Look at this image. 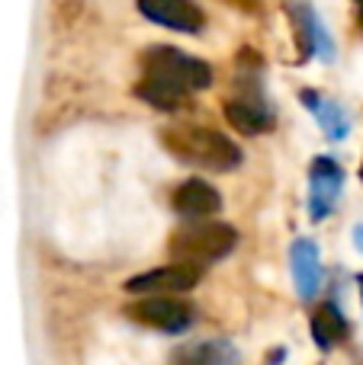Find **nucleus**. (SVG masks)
Returning a JSON list of instances; mask_svg holds the SVG:
<instances>
[{
    "instance_id": "nucleus-1",
    "label": "nucleus",
    "mask_w": 363,
    "mask_h": 365,
    "mask_svg": "<svg viewBox=\"0 0 363 365\" xmlns=\"http://www.w3.org/2000/svg\"><path fill=\"white\" fill-rule=\"evenodd\" d=\"M161 145L180 160V164L199 167L209 173H229L242 164V148L229 135L206 125H174L161 132Z\"/></svg>"
},
{
    "instance_id": "nucleus-2",
    "label": "nucleus",
    "mask_w": 363,
    "mask_h": 365,
    "mask_svg": "<svg viewBox=\"0 0 363 365\" xmlns=\"http://www.w3.org/2000/svg\"><path fill=\"white\" fill-rule=\"evenodd\" d=\"M141 77L174 87L180 93L193 96L199 90L212 87V68L174 45H151L141 51Z\"/></svg>"
},
{
    "instance_id": "nucleus-3",
    "label": "nucleus",
    "mask_w": 363,
    "mask_h": 365,
    "mask_svg": "<svg viewBox=\"0 0 363 365\" xmlns=\"http://www.w3.org/2000/svg\"><path fill=\"white\" fill-rule=\"evenodd\" d=\"M238 244V231L232 225H219V221H190L187 227H180L167 244L174 263L184 266H212L219 259H225Z\"/></svg>"
},
{
    "instance_id": "nucleus-4",
    "label": "nucleus",
    "mask_w": 363,
    "mask_h": 365,
    "mask_svg": "<svg viewBox=\"0 0 363 365\" xmlns=\"http://www.w3.org/2000/svg\"><path fill=\"white\" fill-rule=\"evenodd\" d=\"M222 113L229 119V125L242 135H264L274 128V106H270L264 83L257 74H242L238 77V90L235 96L222 103Z\"/></svg>"
},
{
    "instance_id": "nucleus-5",
    "label": "nucleus",
    "mask_w": 363,
    "mask_h": 365,
    "mask_svg": "<svg viewBox=\"0 0 363 365\" xmlns=\"http://www.w3.org/2000/svg\"><path fill=\"white\" fill-rule=\"evenodd\" d=\"M126 317L148 330H161V334H184L190 330L193 317V304L180 302L174 295H145L141 302L126 304Z\"/></svg>"
},
{
    "instance_id": "nucleus-6",
    "label": "nucleus",
    "mask_w": 363,
    "mask_h": 365,
    "mask_svg": "<svg viewBox=\"0 0 363 365\" xmlns=\"http://www.w3.org/2000/svg\"><path fill=\"white\" fill-rule=\"evenodd\" d=\"M341 189H344L341 164L334 158H328V154H319L312 160V170H309V218L325 221L338 205Z\"/></svg>"
},
{
    "instance_id": "nucleus-7",
    "label": "nucleus",
    "mask_w": 363,
    "mask_h": 365,
    "mask_svg": "<svg viewBox=\"0 0 363 365\" xmlns=\"http://www.w3.org/2000/svg\"><path fill=\"white\" fill-rule=\"evenodd\" d=\"M139 13L158 26H167L174 32L199 36L206 26V16L197 0H139Z\"/></svg>"
},
{
    "instance_id": "nucleus-8",
    "label": "nucleus",
    "mask_w": 363,
    "mask_h": 365,
    "mask_svg": "<svg viewBox=\"0 0 363 365\" xmlns=\"http://www.w3.org/2000/svg\"><path fill=\"white\" fill-rule=\"evenodd\" d=\"M199 276H203V269H197V266L171 263L161 266V269L132 276L126 282V289L135 292V295H180V292H190L199 282Z\"/></svg>"
},
{
    "instance_id": "nucleus-9",
    "label": "nucleus",
    "mask_w": 363,
    "mask_h": 365,
    "mask_svg": "<svg viewBox=\"0 0 363 365\" xmlns=\"http://www.w3.org/2000/svg\"><path fill=\"white\" fill-rule=\"evenodd\" d=\"M289 16L296 23V36H299V45L306 55H315L322 61H332L334 58V42L328 36L325 23L319 19L312 0H289Z\"/></svg>"
},
{
    "instance_id": "nucleus-10",
    "label": "nucleus",
    "mask_w": 363,
    "mask_h": 365,
    "mask_svg": "<svg viewBox=\"0 0 363 365\" xmlns=\"http://www.w3.org/2000/svg\"><path fill=\"white\" fill-rule=\"evenodd\" d=\"M171 208L187 221H206L209 215H216L222 208V195L206 180H187L174 189Z\"/></svg>"
},
{
    "instance_id": "nucleus-11",
    "label": "nucleus",
    "mask_w": 363,
    "mask_h": 365,
    "mask_svg": "<svg viewBox=\"0 0 363 365\" xmlns=\"http://www.w3.org/2000/svg\"><path fill=\"white\" fill-rule=\"evenodd\" d=\"M289 266H293V279H296V292L299 298H315L322 289V257L315 240L299 237L293 247H289Z\"/></svg>"
},
{
    "instance_id": "nucleus-12",
    "label": "nucleus",
    "mask_w": 363,
    "mask_h": 365,
    "mask_svg": "<svg viewBox=\"0 0 363 365\" xmlns=\"http://www.w3.org/2000/svg\"><path fill=\"white\" fill-rule=\"evenodd\" d=\"M299 100H302V106H306L309 113L319 119V125L325 128L328 138H332V141L347 138V132H351V119H347V113L338 106V103L325 100V96L315 93V90H302Z\"/></svg>"
},
{
    "instance_id": "nucleus-13",
    "label": "nucleus",
    "mask_w": 363,
    "mask_h": 365,
    "mask_svg": "<svg viewBox=\"0 0 363 365\" xmlns=\"http://www.w3.org/2000/svg\"><path fill=\"white\" fill-rule=\"evenodd\" d=\"M312 336H315V346L322 349V353H328V349L341 346L347 336V321L344 314H341V308L334 302H325L319 304V308L312 311Z\"/></svg>"
},
{
    "instance_id": "nucleus-14",
    "label": "nucleus",
    "mask_w": 363,
    "mask_h": 365,
    "mask_svg": "<svg viewBox=\"0 0 363 365\" xmlns=\"http://www.w3.org/2000/svg\"><path fill=\"white\" fill-rule=\"evenodd\" d=\"M238 349L229 340H199L187 343L177 356L174 365H235Z\"/></svg>"
},
{
    "instance_id": "nucleus-15",
    "label": "nucleus",
    "mask_w": 363,
    "mask_h": 365,
    "mask_svg": "<svg viewBox=\"0 0 363 365\" xmlns=\"http://www.w3.org/2000/svg\"><path fill=\"white\" fill-rule=\"evenodd\" d=\"M135 93H139V100H145L148 106L164 109V113H177V109L190 106V96L187 93H180V90H174V87H164V83H158V81H148V77L139 81Z\"/></svg>"
},
{
    "instance_id": "nucleus-16",
    "label": "nucleus",
    "mask_w": 363,
    "mask_h": 365,
    "mask_svg": "<svg viewBox=\"0 0 363 365\" xmlns=\"http://www.w3.org/2000/svg\"><path fill=\"white\" fill-rule=\"evenodd\" d=\"M280 359H287V349H274V353H270V359H267V365H280Z\"/></svg>"
},
{
    "instance_id": "nucleus-17",
    "label": "nucleus",
    "mask_w": 363,
    "mask_h": 365,
    "mask_svg": "<svg viewBox=\"0 0 363 365\" xmlns=\"http://www.w3.org/2000/svg\"><path fill=\"white\" fill-rule=\"evenodd\" d=\"M354 244H357L360 250H363V227H357V231H354Z\"/></svg>"
},
{
    "instance_id": "nucleus-18",
    "label": "nucleus",
    "mask_w": 363,
    "mask_h": 365,
    "mask_svg": "<svg viewBox=\"0 0 363 365\" xmlns=\"http://www.w3.org/2000/svg\"><path fill=\"white\" fill-rule=\"evenodd\" d=\"M354 4H357V23L363 26V0H354Z\"/></svg>"
},
{
    "instance_id": "nucleus-19",
    "label": "nucleus",
    "mask_w": 363,
    "mask_h": 365,
    "mask_svg": "<svg viewBox=\"0 0 363 365\" xmlns=\"http://www.w3.org/2000/svg\"><path fill=\"white\" fill-rule=\"evenodd\" d=\"M357 289H360V298H363V276H357Z\"/></svg>"
},
{
    "instance_id": "nucleus-20",
    "label": "nucleus",
    "mask_w": 363,
    "mask_h": 365,
    "mask_svg": "<svg viewBox=\"0 0 363 365\" xmlns=\"http://www.w3.org/2000/svg\"><path fill=\"white\" fill-rule=\"evenodd\" d=\"M360 177H363V167H360Z\"/></svg>"
}]
</instances>
